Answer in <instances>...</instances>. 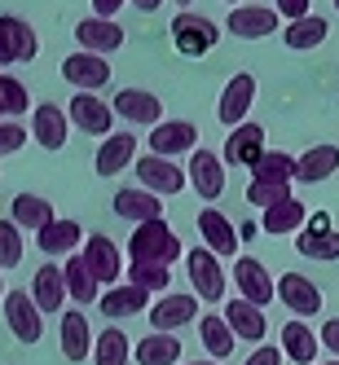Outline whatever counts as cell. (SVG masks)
<instances>
[{
	"label": "cell",
	"instance_id": "cell-15",
	"mask_svg": "<svg viewBox=\"0 0 339 365\" xmlns=\"http://www.w3.org/2000/svg\"><path fill=\"white\" fill-rule=\"evenodd\" d=\"M260 159H265V128L260 123H243V128H233L229 141H225V163L233 168H255Z\"/></svg>",
	"mask_w": 339,
	"mask_h": 365
},
{
	"label": "cell",
	"instance_id": "cell-9",
	"mask_svg": "<svg viewBox=\"0 0 339 365\" xmlns=\"http://www.w3.org/2000/svg\"><path fill=\"white\" fill-rule=\"evenodd\" d=\"M186 172H190V185H194V194H198L203 202H216V198L225 194V159H221V154L194 150Z\"/></svg>",
	"mask_w": 339,
	"mask_h": 365
},
{
	"label": "cell",
	"instance_id": "cell-23",
	"mask_svg": "<svg viewBox=\"0 0 339 365\" xmlns=\"http://www.w3.org/2000/svg\"><path fill=\"white\" fill-rule=\"evenodd\" d=\"M93 348H97V339H93V326H88L84 312L80 308L62 312V356L66 361H88Z\"/></svg>",
	"mask_w": 339,
	"mask_h": 365
},
{
	"label": "cell",
	"instance_id": "cell-51",
	"mask_svg": "<svg viewBox=\"0 0 339 365\" xmlns=\"http://www.w3.org/2000/svg\"><path fill=\"white\" fill-rule=\"evenodd\" d=\"M190 365H221V361H190Z\"/></svg>",
	"mask_w": 339,
	"mask_h": 365
},
{
	"label": "cell",
	"instance_id": "cell-54",
	"mask_svg": "<svg viewBox=\"0 0 339 365\" xmlns=\"http://www.w3.org/2000/svg\"><path fill=\"white\" fill-rule=\"evenodd\" d=\"M229 5H233V9H238V0H229Z\"/></svg>",
	"mask_w": 339,
	"mask_h": 365
},
{
	"label": "cell",
	"instance_id": "cell-16",
	"mask_svg": "<svg viewBox=\"0 0 339 365\" xmlns=\"http://www.w3.org/2000/svg\"><path fill=\"white\" fill-rule=\"evenodd\" d=\"M115 115L128 123H146V128H159L163 123V101L146 93V88H123L115 93Z\"/></svg>",
	"mask_w": 339,
	"mask_h": 365
},
{
	"label": "cell",
	"instance_id": "cell-47",
	"mask_svg": "<svg viewBox=\"0 0 339 365\" xmlns=\"http://www.w3.org/2000/svg\"><path fill=\"white\" fill-rule=\"evenodd\" d=\"M318 334H322V348H330V352L339 356V317H330V322H326Z\"/></svg>",
	"mask_w": 339,
	"mask_h": 365
},
{
	"label": "cell",
	"instance_id": "cell-19",
	"mask_svg": "<svg viewBox=\"0 0 339 365\" xmlns=\"http://www.w3.org/2000/svg\"><path fill=\"white\" fill-rule=\"evenodd\" d=\"M66 123H71V115L62 110V106H36L31 110V141L40 145V150H62L66 145Z\"/></svg>",
	"mask_w": 339,
	"mask_h": 365
},
{
	"label": "cell",
	"instance_id": "cell-49",
	"mask_svg": "<svg viewBox=\"0 0 339 365\" xmlns=\"http://www.w3.org/2000/svg\"><path fill=\"white\" fill-rule=\"evenodd\" d=\"M133 5H137L141 14H154V9H159V5H163V0H133Z\"/></svg>",
	"mask_w": 339,
	"mask_h": 365
},
{
	"label": "cell",
	"instance_id": "cell-32",
	"mask_svg": "<svg viewBox=\"0 0 339 365\" xmlns=\"http://www.w3.org/2000/svg\"><path fill=\"white\" fill-rule=\"evenodd\" d=\"M18 229H31V233H40L44 225H54L58 216H54V202L49 198H40V194H18L14 198V216H9Z\"/></svg>",
	"mask_w": 339,
	"mask_h": 365
},
{
	"label": "cell",
	"instance_id": "cell-8",
	"mask_svg": "<svg viewBox=\"0 0 339 365\" xmlns=\"http://www.w3.org/2000/svg\"><path fill=\"white\" fill-rule=\"evenodd\" d=\"M137 180L150 194H181L186 180H190V172H181L172 159H159V154H141L137 159Z\"/></svg>",
	"mask_w": 339,
	"mask_h": 365
},
{
	"label": "cell",
	"instance_id": "cell-50",
	"mask_svg": "<svg viewBox=\"0 0 339 365\" xmlns=\"http://www.w3.org/2000/svg\"><path fill=\"white\" fill-rule=\"evenodd\" d=\"M176 5H181V14H186V9H190V5H194V0H176Z\"/></svg>",
	"mask_w": 339,
	"mask_h": 365
},
{
	"label": "cell",
	"instance_id": "cell-13",
	"mask_svg": "<svg viewBox=\"0 0 339 365\" xmlns=\"http://www.w3.org/2000/svg\"><path fill=\"white\" fill-rule=\"evenodd\" d=\"M75 40H80L84 53H115V48H123V27L115 18H84V22H75Z\"/></svg>",
	"mask_w": 339,
	"mask_h": 365
},
{
	"label": "cell",
	"instance_id": "cell-33",
	"mask_svg": "<svg viewBox=\"0 0 339 365\" xmlns=\"http://www.w3.org/2000/svg\"><path fill=\"white\" fill-rule=\"evenodd\" d=\"M141 308H150V291H141V286H115V291H101V312L106 317H133V312H141Z\"/></svg>",
	"mask_w": 339,
	"mask_h": 365
},
{
	"label": "cell",
	"instance_id": "cell-22",
	"mask_svg": "<svg viewBox=\"0 0 339 365\" xmlns=\"http://www.w3.org/2000/svg\"><path fill=\"white\" fill-rule=\"evenodd\" d=\"M111 207H115V216L133 220V225H146V220H163V202H159V194H150V190H137V185L119 190Z\"/></svg>",
	"mask_w": 339,
	"mask_h": 365
},
{
	"label": "cell",
	"instance_id": "cell-20",
	"mask_svg": "<svg viewBox=\"0 0 339 365\" xmlns=\"http://www.w3.org/2000/svg\"><path fill=\"white\" fill-rule=\"evenodd\" d=\"M84 259H88V269L97 273L101 286H111V282H119V277L128 273L123 259H119V247L106 238V233H93V238L84 242Z\"/></svg>",
	"mask_w": 339,
	"mask_h": 365
},
{
	"label": "cell",
	"instance_id": "cell-55",
	"mask_svg": "<svg viewBox=\"0 0 339 365\" xmlns=\"http://www.w3.org/2000/svg\"><path fill=\"white\" fill-rule=\"evenodd\" d=\"M335 9H339V0H335Z\"/></svg>",
	"mask_w": 339,
	"mask_h": 365
},
{
	"label": "cell",
	"instance_id": "cell-37",
	"mask_svg": "<svg viewBox=\"0 0 339 365\" xmlns=\"http://www.w3.org/2000/svg\"><path fill=\"white\" fill-rule=\"evenodd\" d=\"M198 339H203V348L212 352V361H225L229 352H233V344H238V334L229 330V322L225 317H198Z\"/></svg>",
	"mask_w": 339,
	"mask_h": 365
},
{
	"label": "cell",
	"instance_id": "cell-38",
	"mask_svg": "<svg viewBox=\"0 0 339 365\" xmlns=\"http://www.w3.org/2000/svg\"><path fill=\"white\" fill-rule=\"evenodd\" d=\"M300 172V159H291L286 150H265V159L251 168V180H273V185H291Z\"/></svg>",
	"mask_w": 339,
	"mask_h": 365
},
{
	"label": "cell",
	"instance_id": "cell-10",
	"mask_svg": "<svg viewBox=\"0 0 339 365\" xmlns=\"http://www.w3.org/2000/svg\"><path fill=\"white\" fill-rule=\"evenodd\" d=\"M150 326L154 330H163V334H176L181 326H190V322H198V295H163V299H154L150 308Z\"/></svg>",
	"mask_w": 339,
	"mask_h": 365
},
{
	"label": "cell",
	"instance_id": "cell-29",
	"mask_svg": "<svg viewBox=\"0 0 339 365\" xmlns=\"http://www.w3.org/2000/svg\"><path fill=\"white\" fill-rule=\"evenodd\" d=\"M80 242H88V238H84V229L75 225V220H54V225H44L36 233V247L44 255H71Z\"/></svg>",
	"mask_w": 339,
	"mask_h": 365
},
{
	"label": "cell",
	"instance_id": "cell-53",
	"mask_svg": "<svg viewBox=\"0 0 339 365\" xmlns=\"http://www.w3.org/2000/svg\"><path fill=\"white\" fill-rule=\"evenodd\" d=\"M5 295H9V291H5V282H0V299H5Z\"/></svg>",
	"mask_w": 339,
	"mask_h": 365
},
{
	"label": "cell",
	"instance_id": "cell-39",
	"mask_svg": "<svg viewBox=\"0 0 339 365\" xmlns=\"http://www.w3.org/2000/svg\"><path fill=\"white\" fill-rule=\"evenodd\" d=\"M128 356H133V339H128L123 330H101L97 348H93V365H128Z\"/></svg>",
	"mask_w": 339,
	"mask_h": 365
},
{
	"label": "cell",
	"instance_id": "cell-6",
	"mask_svg": "<svg viewBox=\"0 0 339 365\" xmlns=\"http://www.w3.org/2000/svg\"><path fill=\"white\" fill-rule=\"evenodd\" d=\"M251 101H255V75H251V71H238V75L225 84V93H221L216 119H221L225 128H243V123H247V110H251Z\"/></svg>",
	"mask_w": 339,
	"mask_h": 365
},
{
	"label": "cell",
	"instance_id": "cell-26",
	"mask_svg": "<svg viewBox=\"0 0 339 365\" xmlns=\"http://www.w3.org/2000/svg\"><path fill=\"white\" fill-rule=\"evenodd\" d=\"M295 251H300V255H308V259H339V233L326 225V216H318L313 225H304V229H300Z\"/></svg>",
	"mask_w": 339,
	"mask_h": 365
},
{
	"label": "cell",
	"instance_id": "cell-25",
	"mask_svg": "<svg viewBox=\"0 0 339 365\" xmlns=\"http://www.w3.org/2000/svg\"><path fill=\"white\" fill-rule=\"evenodd\" d=\"M66 273L58 269V264H40L36 269V277H31V299L40 304V312H58L62 304H66Z\"/></svg>",
	"mask_w": 339,
	"mask_h": 365
},
{
	"label": "cell",
	"instance_id": "cell-7",
	"mask_svg": "<svg viewBox=\"0 0 339 365\" xmlns=\"http://www.w3.org/2000/svg\"><path fill=\"white\" fill-rule=\"evenodd\" d=\"M233 286H238V295L243 299H251V304H273V295H278V282L269 277V269L260 264V259H251V255H238V264H233Z\"/></svg>",
	"mask_w": 339,
	"mask_h": 365
},
{
	"label": "cell",
	"instance_id": "cell-21",
	"mask_svg": "<svg viewBox=\"0 0 339 365\" xmlns=\"http://www.w3.org/2000/svg\"><path fill=\"white\" fill-rule=\"evenodd\" d=\"M225 322H229V330L243 339V344H260L265 339V330H269V322H265V312H260V304H251V299H229L225 304Z\"/></svg>",
	"mask_w": 339,
	"mask_h": 365
},
{
	"label": "cell",
	"instance_id": "cell-30",
	"mask_svg": "<svg viewBox=\"0 0 339 365\" xmlns=\"http://www.w3.org/2000/svg\"><path fill=\"white\" fill-rule=\"evenodd\" d=\"M308 225V212H304V202L300 198H286L278 207H269L265 216H260V229L273 233V238H282V233H300Z\"/></svg>",
	"mask_w": 339,
	"mask_h": 365
},
{
	"label": "cell",
	"instance_id": "cell-4",
	"mask_svg": "<svg viewBox=\"0 0 339 365\" xmlns=\"http://www.w3.org/2000/svg\"><path fill=\"white\" fill-rule=\"evenodd\" d=\"M5 322L14 330L18 344H40V334H44V312L40 304L31 299V291H9L5 295Z\"/></svg>",
	"mask_w": 339,
	"mask_h": 365
},
{
	"label": "cell",
	"instance_id": "cell-35",
	"mask_svg": "<svg viewBox=\"0 0 339 365\" xmlns=\"http://www.w3.org/2000/svg\"><path fill=\"white\" fill-rule=\"evenodd\" d=\"M335 168H339V145H313L308 154H300L295 180H304V185H318V180L335 176Z\"/></svg>",
	"mask_w": 339,
	"mask_h": 365
},
{
	"label": "cell",
	"instance_id": "cell-28",
	"mask_svg": "<svg viewBox=\"0 0 339 365\" xmlns=\"http://www.w3.org/2000/svg\"><path fill=\"white\" fill-rule=\"evenodd\" d=\"M137 159V137L133 133H111L97 150V176H115L123 168H133Z\"/></svg>",
	"mask_w": 339,
	"mask_h": 365
},
{
	"label": "cell",
	"instance_id": "cell-41",
	"mask_svg": "<svg viewBox=\"0 0 339 365\" xmlns=\"http://www.w3.org/2000/svg\"><path fill=\"white\" fill-rule=\"evenodd\" d=\"M27 110H31L27 88H22L14 75H0V119H18V115H27Z\"/></svg>",
	"mask_w": 339,
	"mask_h": 365
},
{
	"label": "cell",
	"instance_id": "cell-14",
	"mask_svg": "<svg viewBox=\"0 0 339 365\" xmlns=\"http://www.w3.org/2000/svg\"><path fill=\"white\" fill-rule=\"evenodd\" d=\"M278 299H282V308H291L295 317H318L322 312V291L304 273H282L278 277Z\"/></svg>",
	"mask_w": 339,
	"mask_h": 365
},
{
	"label": "cell",
	"instance_id": "cell-43",
	"mask_svg": "<svg viewBox=\"0 0 339 365\" xmlns=\"http://www.w3.org/2000/svg\"><path fill=\"white\" fill-rule=\"evenodd\" d=\"M22 264V229L14 220H0V269Z\"/></svg>",
	"mask_w": 339,
	"mask_h": 365
},
{
	"label": "cell",
	"instance_id": "cell-44",
	"mask_svg": "<svg viewBox=\"0 0 339 365\" xmlns=\"http://www.w3.org/2000/svg\"><path fill=\"white\" fill-rule=\"evenodd\" d=\"M27 137H31V128H22L18 119H0V159H5V154H18L27 145Z\"/></svg>",
	"mask_w": 339,
	"mask_h": 365
},
{
	"label": "cell",
	"instance_id": "cell-48",
	"mask_svg": "<svg viewBox=\"0 0 339 365\" xmlns=\"http://www.w3.org/2000/svg\"><path fill=\"white\" fill-rule=\"evenodd\" d=\"M123 5H133V0H93V14L97 18H115Z\"/></svg>",
	"mask_w": 339,
	"mask_h": 365
},
{
	"label": "cell",
	"instance_id": "cell-46",
	"mask_svg": "<svg viewBox=\"0 0 339 365\" xmlns=\"http://www.w3.org/2000/svg\"><path fill=\"white\" fill-rule=\"evenodd\" d=\"M243 365H282V352L265 344V348H255V352H251V356H247Z\"/></svg>",
	"mask_w": 339,
	"mask_h": 365
},
{
	"label": "cell",
	"instance_id": "cell-1",
	"mask_svg": "<svg viewBox=\"0 0 339 365\" xmlns=\"http://www.w3.org/2000/svg\"><path fill=\"white\" fill-rule=\"evenodd\" d=\"M128 255L141 259V264H168L172 269V259L181 255V238L168 220H146V225L133 229V238H128Z\"/></svg>",
	"mask_w": 339,
	"mask_h": 365
},
{
	"label": "cell",
	"instance_id": "cell-17",
	"mask_svg": "<svg viewBox=\"0 0 339 365\" xmlns=\"http://www.w3.org/2000/svg\"><path fill=\"white\" fill-rule=\"evenodd\" d=\"M62 80L66 84H75L80 93H93V88H101L111 80V62H101V53H71L66 62H62Z\"/></svg>",
	"mask_w": 339,
	"mask_h": 365
},
{
	"label": "cell",
	"instance_id": "cell-40",
	"mask_svg": "<svg viewBox=\"0 0 339 365\" xmlns=\"http://www.w3.org/2000/svg\"><path fill=\"white\" fill-rule=\"evenodd\" d=\"M123 277L133 286H141V291H168V286H172V269L168 264H141V259H133Z\"/></svg>",
	"mask_w": 339,
	"mask_h": 365
},
{
	"label": "cell",
	"instance_id": "cell-2",
	"mask_svg": "<svg viewBox=\"0 0 339 365\" xmlns=\"http://www.w3.org/2000/svg\"><path fill=\"white\" fill-rule=\"evenodd\" d=\"M172 44H176L186 58L212 53V48L221 44V27H216L212 18H203V14L186 9V14H176V18H172Z\"/></svg>",
	"mask_w": 339,
	"mask_h": 365
},
{
	"label": "cell",
	"instance_id": "cell-24",
	"mask_svg": "<svg viewBox=\"0 0 339 365\" xmlns=\"http://www.w3.org/2000/svg\"><path fill=\"white\" fill-rule=\"evenodd\" d=\"M322 352V334H313V326H304L300 317L282 326V356L295 361V365H318Z\"/></svg>",
	"mask_w": 339,
	"mask_h": 365
},
{
	"label": "cell",
	"instance_id": "cell-42",
	"mask_svg": "<svg viewBox=\"0 0 339 365\" xmlns=\"http://www.w3.org/2000/svg\"><path fill=\"white\" fill-rule=\"evenodd\" d=\"M286 198H295L291 185H273V180H251V185H247V202L260 207V212H269V207H278Z\"/></svg>",
	"mask_w": 339,
	"mask_h": 365
},
{
	"label": "cell",
	"instance_id": "cell-5",
	"mask_svg": "<svg viewBox=\"0 0 339 365\" xmlns=\"http://www.w3.org/2000/svg\"><path fill=\"white\" fill-rule=\"evenodd\" d=\"M40 53V40L22 18L5 14L0 18V66H18V62H31Z\"/></svg>",
	"mask_w": 339,
	"mask_h": 365
},
{
	"label": "cell",
	"instance_id": "cell-45",
	"mask_svg": "<svg viewBox=\"0 0 339 365\" xmlns=\"http://www.w3.org/2000/svg\"><path fill=\"white\" fill-rule=\"evenodd\" d=\"M308 9H313V0H278V14H282V18H291V22L308 18Z\"/></svg>",
	"mask_w": 339,
	"mask_h": 365
},
{
	"label": "cell",
	"instance_id": "cell-36",
	"mask_svg": "<svg viewBox=\"0 0 339 365\" xmlns=\"http://www.w3.org/2000/svg\"><path fill=\"white\" fill-rule=\"evenodd\" d=\"M326 36H330V27H326V18H318V14H308V18H300V22H291V27L282 31L286 48H295V53H308V48H318V44H326Z\"/></svg>",
	"mask_w": 339,
	"mask_h": 365
},
{
	"label": "cell",
	"instance_id": "cell-12",
	"mask_svg": "<svg viewBox=\"0 0 339 365\" xmlns=\"http://www.w3.org/2000/svg\"><path fill=\"white\" fill-rule=\"evenodd\" d=\"M66 115H71V123L80 128V133H93L101 141H106L111 123H115V106H106V101L93 97V93H75L71 106H66Z\"/></svg>",
	"mask_w": 339,
	"mask_h": 365
},
{
	"label": "cell",
	"instance_id": "cell-11",
	"mask_svg": "<svg viewBox=\"0 0 339 365\" xmlns=\"http://www.w3.org/2000/svg\"><path fill=\"white\" fill-rule=\"evenodd\" d=\"M194 154L198 150V128L190 119H163L159 128L150 133V154H159V159H176V154Z\"/></svg>",
	"mask_w": 339,
	"mask_h": 365
},
{
	"label": "cell",
	"instance_id": "cell-3",
	"mask_svg": "<svg viewBox=\"0 0 339 365\" xmlns=\"http://www.w3.org/2000/svg\"><path fill=\"white\" fill-rule=\"evenodd\" d=\"M186 269H190V282H194V295H198L203 304H221V299H225L229 273L221 269V255H216V251H207V247L190 251V255H186Z\"/></svg>",
	"mask_w": 339,
	"mask_h": 365
},
{
	"label": "cell",
	"instance_id": "cell-27",
	"mask_svg": "<svg viewBox=\"0 0 339 365\" xmlns=\"http://www.w3.org/2000/svg\"><path fill=\"white\" fill-rule=\"evenodd\" d=\"M198 233H203L207 251H216V255H233V251H238V229H233L216 207H203V212H198Z\"/></svg>",
	"mask_w": 339,
	"mask_h": 365
},
{
	"label": "cell",
	"instance_id": "cell-52",
	"mask_svg": "<svg viewBox=\"0 0 339 365\" xmlns=\"http://www.w3.org/2000/svg\"><path fill=\"white\" fill-rule=\"evenodd\" d=\"M318 365H339V356H335V361H318Z\"/></svg>",
	"mask_w": 339,
	"mask_h": 365
},
{
	"label": "cell",
	"instance_id": "cell-31",
	"mask_svg": "<svg viewBox=\"0 0 339 365\" xmlns=\"http://www.w3.org/2000/svg\"><path fill=\"white\" fill-rule=\"evenodd\" d=\"M66 291H71V299L75 304H93L97 295H101V282H97V273L88 269V259L84 255H66Z\"/></svg>",
	"mask_w": 339,
	"mask_h": 365
},
{
	"label": "cell",
	"instance_id": "cell-18",
	"mask_svg": "<svg viewBox=\"0 0 339 365\" xmlns=\"http://www.w3.org/2000/svg\"><path fill=\"white\" fill-rule=\"evenodd\" d=\"M225 27L238 36V40H265L278 31V9H265V5H238L229 14Z\"/></svg>",
	"mask_w": 339,
	"mask_h": 365
},
{
	"label": "cell",
	"instance_id": "cell-34",
	"mask_svg": "<svg viewBox=\"0 0 339 365\" xmlns=\"http://www.w3.org/2000/svg\"><path fill=\"white\" fill-rule=\"evenodd\" d=\"M181 361V339L154 330L146 339H137V365H176Z\"/></svg>",
	"mask_w": 339,
	"mask_h": 365
}]
</instances>
